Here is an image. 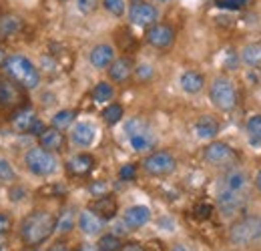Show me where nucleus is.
Instances as JSON below:
<instances>
[{
  "label": "nucleus",
  "instance_id": "nucleus-1",
  "mask_svg": "<svg viewBox=\"0 0 261 251\" xmlns=\"http://www.w3.org/2000/svg\"><path fill=\"white\" fill-rule=\"evenodd\" d=\"M55 227H57V219L48 211H34L22 221L20 235L27 245H40L55 233Z\"/></svg>",
  "mask_w": 261,
  "mask_h": 251
},
{
  "label": "nucleus",
  "instance_id": "nucleus-2",
  "mask_svg": "<svg viewBox=\"0 0 261 251\" xmlns=\"http://www.w3.org/2000/svg\"><path fill=\"white\" fill-rule=\"evenodd\" d=\"M4 70H6V77H10L22 89L33 91V89H36L40 85V70L24 55H12V57H8L6 63H4Z\"/></svg>",
  "mask_w": 261,
  "mask_h": 251
},
{
  "label": "nucleus",
  "instance_id": "nucleus-3",
  "mask_svg": "<svg viewBox=\"0 0 261 251\" xmlns=\"http://www.w3.org/2000/svg\"><path fill=\"white\" fill-rule=\"evenodd\" d=\"M229 241L237 247H247L261 241V215H247L235 221L229 229Z\"/></svg>",
  "mask_w": 261,
  "mask_h": 251
},
{
  "label": "nucleus",
  "instance_id": "nucleus-4",
  "mask_svg": "<svg viewBox=\"0 0 261 251\" xmlns=\"http://www.w3.org/2000/svg\"><path fill=\"white\" fill-rule=\"evenodd\" d=\"M24 165L33 175H38V177H48L59 169V161L55 157V153L44 147L29 149L24 155Z\"/></svg>",
  "mask_w": 261,
  "mask_h": 251
},
{
  "label": "nucleus",
  "instance_id": "nucleus-5",
  "mask_svg": "<svg viewBox=\"0 0 261 251\" xmlns=\"http://www.w3.org/2000/svg\"><path fill=\"white\" fill-rule=\"evenodd\" d=\"M209 96H211V103L219 109V111H233L235 105H237V91L233 87V83L229 81L227 77H217L213 83H211V89H209Z\"/></svg>",
  "mask_w": 261,
  "mask_h": 251
},
{
  "label": "nucleus",
  "instance_id": "nucleus-6",
  "mask_svg": "<svg viewBox=\"0 0 261 251\" xmlns=\"http://www.w3.org/2000/svg\"><path fill=\"white\" fill-rule=\"evenodd\" d=\"M203 159L213 167H233L237 163V151L227 143H211L205 147Z\"/></svg>",
  "mask_w": 261,
  "mask_h": 251
},
{
  "label": "nucleus",
  "instance_id": "nucleus-7",
  "mask_svg": "<svg viewBox=\"0 0 261 251\" xmlns=\"http://www.w3.org/2000/svg\"><path fill=\"white\" fill-rule=\"evenodd\" d=\"M247 199H249L247 191H231V189L221 187L217 193V205L225 217H231L237 211H241L247 205Z\"/></svg>",
  "mask_w": 261,
  "mask_h": 251
},
{
  "label": "nucleus",
  "instance_id": "nucleus-8",
  "mask_svg": "<svg viewBox=\"0 0 261 251\" xmlns=\"http://www.w3.org/2000/svg\"><path fill=\"white\" fill-rule=\"evenodd\" d=\"M177 167V161L171 153L167 151H157V153H151L149 157H145L143 161V169L149 173V175H155V177H165V175H171Z\"/></svg>",
  "mask_w": 261,
  "mask_h": 251
},
{
  "label": "nucleus",
  "instance_id": "nucleus-9",
  "mask_svg": "<svg viewBox=\"0 0 261 251\" xmlns=\"http://www.w3.org/2000/svg\"><path fill=\"white\" fill-rule=\"evenodd\" d=\"M129 20L135 27L149 29V27L157 24L159 10L155 4H149V2H133V6L129 8Z\"/></svg>",
  "mask_w": 261,
  "mask_h": 251
},
{
  "label": "nucleus",
  "instance_id": "nucleus-10",
  "mask_svg": "<svg viewBox=\"0 0 261 251\" xmlns=\"http://www.w3.org/2000/svg\"><path fill=\"white\" fill-rule=\"evenodd\" d=\"M147 42L151 46L159 48V51H167L175 42V31H173V27L161 24V22L149 27V31H147Z\"/></svg>",
  "mask_w": 261,
  "mask_h": 251
},
{
  "label": "nucleus",
  "instance_id": "nucleus-11",
  "mask_svg": "<svg viewBox=\"0 0 261 251\" xmlns=\"http://www.w3.org/2000/svg\"><path fill=\"white\" fill-rule=\"evenodd\" d=\"M22 103L20 85H16L10 77H0V107L12 109Z\"/></svg>",
  "mask_w": 261,
  "mask_h": 251
},
{
  "label": "nucleus",
  "instance_id": "nucleus-12",
  "mask_svg": "<svg viewBox=\"0 0 261 251\" xmlns=\"http://www.w3.org/2000/svg\"><path fill=\"white\" fill-rule=\"evenodd\" d=\"M95 137H97V129H95L93 123H89V121L76 123V125L72 127V131H70V141L76 147H81V149L91 147L93 141H95Z\"/></svg>",
  "mask_w": 261,
  "mask_h": 251
},
{
  "label": "nucleus",
  "instance_id": "nucleus-13",
  "mask_svg": "<svg viewBox=\"0 0 261 251\" xmlns=\"http://www.w3.org/2000/svg\"><path fill=\"white\" fill-rule=\"evenodd\" d=\"M79 229L85 233V235H98L105 227V219H100L95 211H81L79 213V221H76Z\"/></svg>",
  "mask_w": 261,
  "mask_h": 251
},
{
  "label": "nucleus",
  "instance_id": "nucleus-14",
  "mask_svg": "<svg viewBox=\"0 0 261 251\" xmlns=\"http://www.w3.org/2000/svg\"><path fill=\"white\" fill-rule=\"evenodd\" d=\"M123 221L129 225V229H139L151 221V209L145 205H133L125 211Z\"/></svg>",
  "mask_w": 261,
  "mask_h": 251
},
{
  "label": "nucleus",
  "instance_id": "nucleus-15",
  "mask_svg": "<svg viewBox=\"0 0 261 251\" xmlns=\"http://www.w3.org/2000/svg\"><path fill=\"white\" fill-rule=\"evenodd\" d=\"M91 64L97 68V70H102V68H109L111 63L115 61V48L111 44H97L93 51H91Z\"/></svg>",
  "mask_w": 261,
  "mask_h": 251
},
{
  "label": "nucleus",
  "instance_id": "nucleus-16",
  "mask_svg": "<svg viewBox=\"0 0 261 251\" xmlns=\"http://www.w3.org/2000/svg\"><path fill=\"white\" fill-rule=\"evenodd\" d=\"M247 183H249L247 173L243 169H237V167L229 169L221 179V187L231 189V191H247Z\"/></svg>",
  "mask_w": 261,
  "mask_h": 251
},
{
  "label": "nucleus",
  "instance_id": "nucleus-17",
  "mask_svg": "<svg viewBox=\"0 0 261 251\" xmlns=\"http://www.w3.org/2000/svg\"><path fill=\"white\" fill-rule=\"evenodd\" d=\"M129 143H130V147H133V151H137V153H145V151H151V149L155 147L157 137H155V133L151 131V127H145L141 133H137V135L129 137Z\"/></svg>",
  "mask_w": 261,
  "mask_h": 251
},
{
  "label": "nucleus",
  "instance_id": "nucleus-18",
  "mask_svg": "<svg viewBox=\"0 0 261 251\" xmlns=\"http://www.w3.org/2000/svg\"><path fill=\"white\" fill-rule=\"evenodd\" d=\"M93 167H95V159L91 157V155H87V153H83V155H74L72 159H68V163H66L68 173L74 175V177L89 175V173L93 171Z\"/></svg>",
  "mask_w": 261,
  "mask_h": 251
},
{
  "label": "nucleus",
  "instance_id": "nucleus-19",
  "mask_svg": "<svg viewBox=\"0 0 261 251\" xmlns=\"http://www.w3.org/2000/svg\"><path fill=\"white\" fill-rule=\"evenodd\" d=\"M40 139V147L48 149V151H61L65 147V135L61 129L53 127V129H44V133L38 137Z\"/></svg>",
  "mask_w": 261,
  "mask_h": 251
},
{
  "label": "nucleus",
  "instance_id": "nucleus-20",
  "mask_svg": "<svg viewBox=\"0 0 261 251\" xmlns=\"http://www.w3.org/2000/svg\"><path fill=\"white\" fill-rule=\"evenodd\" d=\"M219 133V123L217 119L209 117V115H203L199 117L195 123V135L203 141H209V139H215Z\"/></svg>",
  "mask_w": 261,
  "mask_h": 251
},
{
  "label": "nucleus",
  "instance_id": "nucleus-21",
  "mask_svg": "<svg viewBox=\"0 0 261 251\" xmlns=\"http://www.w3.org/2000/svg\"><path fill=\"white\" fill-rule=\"evenodd\" d=\"M130 74H133V64L125 57L123 59H115L109 66V77L115 83H127L130 79Z\"/></svg>",
  "mask_w": 261,
  "mask_h": 251
},
{
  "label": "nucleus",
  "instance_id": "nucleus-22",
  "mask_svg": "<svg viewBox=\"0 0 261 251\" xmlns=\"http://www.w3.org/2000/svg\"><path fill=\"white\" fill-rule=\"evenodd\" d=\"M179 83H181V89H183L185 93L197 94L201 89H203L205 79H203V74H201V72H197V70H187V72H183V74H181Z\"/></svg>",
  "mask_w": 261,
  "mask_h": 251
},
{
  "label": "nucleus",
  "instance_id": "nucleus-23",
  "mask_svg": "<svg viewBox=\"0 0 261 251\" xmlns=\"http://www.w3.org/2000/svg\"><path fill=\"white\" fill-rule=\"evenodd\" d=\"M22 20L16 14H2L0 16V38H10L22 31Z\"/></svg>",
  "mask_w": 261,
  "mask_h": 251
},
{
  "label": "nucleus",
  "instance_id": "nucleus-24",
  "mask_svg": "<svg viewBox=\"0 0 261 251\" xmlns=\"http://www.w3.org/2000/svg\"><path fill=\"white\" fill-rule=\"evenodd\" d=\"M93 211L97 213L100 219L105 221L113 219L117 215V201L113 197H109V195L98 197L97 201H95V205H93Z\"/></svg>",
  "mask_w": 261,
  "mask_h": 251
},
{
  "label": "nucleus",
  "instance_id": "nucleus-25",
  "mask_svg": "<svg viewBox=\"0 0 261 251\" xmlns=\"http://www.w3.org/2000/svg\"><path fill=\"white\" fill-rule=\"evenodd\" d=\"M34 121H36V115H34L33 109H20L12 117V127L18 133H29L31 127L34 125Z\"/></svg>",
  "mask_w": 261,
  "mask_h": 251
},
{
  "label": "nucleus",
  "instance_id": "nucleus-26",
  "mask_svg": "<svg viewBox=\"0 0 261 251\" xmlns=\"http://www.w3.org/2000/svg\"><path fill=\"white\" fill-rule=\"evenodd\" d=\"M241 61L245 66L249 68H257L261 66V44H249L243 48V55H241Z\"/></svg>",
  "mask_w": 261,
  "mask_h": 251
},
{
  "label": "nucleus",
  "instance_id": "nucleus-27",
  "mask_svg": "<svg viewBox=\"0 0 261 251\" xmlns=\"http://www.w3.org/2000/svg\"><path fill=\"white\" fill-rule=\"evenodd\" d=\"M247 133L251 147H261V115H255L247 121Z\"/></svg>",
  "mask_w": 261,
  "mask_h": 251
},
{
  "label": "nucleus",
  "instance_id": "nucleus-28",
  "mask_svg": "<svg viewBox=\"0 0 261 251\" xmlns=\"http://www.w3.org/2000/svg\"><path fill=\"white\" fill-rule=\"evenodd\" d=\"M123 247L121 245V237L119 235H115V233H107V235H102L100 239H98V251H119Z\"/></svg>",
  "mask_w": 261,
  "mask_h": 251
},
{
  "label": "nucleus",
  "instance_id": "nucleus-29",
  "mask_svg": "<svg viewBox=\"0 0 261 251\" xmlns=\"http://www.w3.org/2000/svg\"><path fill=\"white\" fill-rule=\"evenodd\" d=\"M74 117H76V113L74 111H59L55 117H53V127H57V129H68V127L74 123Z\"/></svg>",
  "mask_w": 261,
  "mask_h": 251
},
{
  "label": "nucleus",
  "instance_id": "nucleus-30",
  "mask_svg": "<svg viewBox=\"0 0 261 251\" xmlns=\"http://www.w3.org/2000/svg\"><path fill=\"white\" fill-rule=\"evenodd\" d=\"M76 225V221H74V213L70 211V209H66L65 213L57 219V227H55V231L57 233H68V231H72V227Z\"/></svg>",
  "mask_w": 261,
  "mask_h": 251
},
{
  "label": "nucleus",
  "instance_id": "nucleus-31",
  "mask_svg": "<svg viewBox=\"0 0 261 251\" xmlns=\"http://www.w3.org/2000/svg\"><path fill=\"white\" fill-rule=\"evenodd\" d=\"M113 96H115V89L109 83H98L95 87V91H93V98L97 103H109Z\"/></svg>",
  "mask_w": 261,
  "mask_h": 251
},
{
  "label": "nucleus",
  "instance_id": "nucleus-32",
  "mask_svg": "<svg viewBox=\"0 0 261 251\" xmlns=\"http://www.w3.org/2000/svg\"><path fill=\"white\" fill-rule=\"evenodd\" d=\"M102 119L109 123V125H117L121 119H123V107L121 105H109L105 111H102Z\"/></svg>",
  "mask_w": 261,
  "mask_h": 251
},
{
  "label": "nucleus",
  "instance_id": "nucleus-33",
  "mask_svg": "<svg viewBox=\"0 0 261 251\" xmlns=\"http://www.w3.org/2000/svg\"><path fill=\"white\" fill-rule=\"evenodd\" d=\"M102 6H105L107 12H111V14L117 16V18L125 16V12H127V4H125V0H102Z\"/></svg>",
  "mask_w": 261,
  "mask_h": 251
},
{
  "label": "nucleus",
  "instance_id": "nucleus-34",
  "mask_svg": "<svg viewBox=\"0 0 261 251\" xmlns=\"http://www.w3.org/2000/svg\"><path fill=\"white\" fill-rule=\"evenodd\" d=\"M16 179V173L12 169V165L6 161V159H0V181L4 183H12Z\"/></svg>",
  "mask_w": 261,
  "mask_h": 251
},
{
  "label": "nucleus",
  "instance_id": "nucleus-35",
  "mask_svg": "<svg viewBox=\"0 0 261 251\" xmlns=\"http://www.w3.org/2000/svg\"><path fill=\"white\" fill-rule=\"evenodd\" d=\"M145 127H149V125H147V123H145L143 119L135 117V119H129V121L125 123V129H123V131H125V135H127V137H133V135L141 133V131H143Z\"/></svg>",
  "mask_w": 261,
  "mask_h": 251
},
{
  "label": "nucleus",
  "instance_id": "nucleus-36",
  "mask_svg": "<svg viewBox=\"0 0 261 251\" xmlns=\"http://www.w3.org/2000/svg\"><path fill=\"white\" fill-rule=\"evenodd\" d=\"M153 74H155V70H153V66L147 63H141L137 68H135V77H137V81H151L153 79Z\"/></svg>",
  "mask_w": 261,
  "mask_h": 251
},
{
  "label": "nucleus",
  "instance_id": "nucleus-37",
  "mask_svg": "<svg viewBox=\"0 0 261 251\" xmlns=\"http://www.w3.org/2000/svg\"><path fill=\"white\" fill-rule=\"evenodd\" d=\"M215 4L225 10H241L249 4V0H215Z\"/></svg>",
  "mask_w": 261,
  "mask_h": 251
},
{
  "label": "nucleus",
  "instance_id": "nucleus-38",
  "mask_svg": "<svg viewBox=\"0 0 261 251\" xmlns=\"http://www.w3.org/2000/svg\"><path fill=\"white\" fill-rule=\"evenodd\" d=\"M239 61H241V57L233 51V48H229L227 53H225V59H223V64H225V68L227 70H237V66H239Z\"/></svg>",
  "mask_w": 261,
  "mask_h": 251
},
{
  "label": "nucleus",
  "instance_id": "nucleus-39",
  "mask_svg": "<svg viewBox=\"0 0 261 251\" xmlns=\"http://www.w3.org/2000/svg\"><path fill=\"white\" fill-rule=\"evenodd\" d=\"M98 6V0H76V8L81 14H91Z\"/></svg>",
  "mask_w": 261,
  "mask_h": 251
},
{
  "label": "nucleus",
  "instance_id": "nucleus-40",
  "mask_svg": "<svg viewBox=\"0 0 261 251\" xmlns=\"http://www.w3.org/2000/svg\"><path fill=\"white\" fill-rule=\"evenodd\" d=\"M89 191H91L93 197H105V195L109 193V185H107L105 181H95V183L89 187Z\"/></svg>",
  "mask_w": 261,
  "mask_h": 251
},
{
  "label": "nucleus",
  "instance_id": "nucleus-41",
  "mask_svg": "<svg viewBox=\"0 0 261 251\" xmlns=\"http://www.w3.org/2000/svg\"><path fill=\"white\" fill-rule=\"evenodd\" d=\"M211 211H213V207H211L209 203H201V205H197L195 207L193 215H195L197 219H207V217L211 215Z\"/></svg>",
  "mask_w": 261,
  "mask_h": 251
},
{
  "label": "nucleus",
  "instance_id": "nucleus-42",
  "mask_svg": "<svg viewBox=\"0 0 261 251\" xmlns=\"http://www.w3.org/2000/svg\"><path fill=\"white\" fill-rule=\"evenodd\" d=\"M121 179L123 181H130V179H135L137 177V167L135 165H125V167H121Z\"/></svg>",
  "mask_w": 261,
  "mask_h": 251
},
{
  "label": "nucleus",
  "instance_id": "nucleus-43",
  "mask_svg": "<svg viewBox=\"0 0 261 251\" xmlns=\"http://www.w3.org/2000/svg\"><path fill=\"white\" fill-rule=\"evenodd\" d=\"M44 129H46V127H44V123L36 119V121H34V125L31 127V131H29V133H31V135H34V137H40V135L44 133Z\"/></svg>",
  "mask_w": 261,
  "mask_h": 251
},
{
  "label": "nucleus",
  "instance_id": "nucleus-44",
  "mask_svg": "<svg viewBox=\"0 0 261 251\" xmlns=\"http://www.w3.org/2000/svg\"><path fill=\"white\" fill-rule=\"evenodd\" d=\"M24 197H27V191L22 187H14L10 191V199H12V201H20V199H24Z\"/></svg>",
  "mask_w": 261,
  "mask_h": 251
},
{
  "label": "nucleus",
  "instance_id": "nucleus-45",
  "mask_svg": "<svg viewBox=\"0 0 261 251\" xmlns=\"http://www.w3.org/2000/svg\"><path fill=\"white\" fill-rule=\"evenodd\" d=\"M40 63H42V68H44V70H48V72H53V70L57 68V63H55L50 57H42V59H40Z\"/></svg>",
  "mask_w": 261,
  "mask_h": 251
},
{
  "label": "nucleus",
  "instance_id": "nucleus-46",
  "mask_svg": "<svg viewBox=\"0 0 261 251\" xmlns=\"http://www.w3.org/2000/svg\"><path fill=\"white\" fill-rule=\"evenodd\" d=\"M127 231H129V225H127L125 221L115 223V235H123V233H127Z\"/></svg>",
  "mask_w": 261,
  "mask_h": 251
},
{
  "label": "nucleus",
  "instance_id": "nucleus-47",
  "mask_svg": "<svg viewBox=\"0 0 261 251\" xmlns=\"http://www.w3.org/2000/svg\"><path fill=\"white\" fill-rule=\"evenodd\" d=\"M8 229H10V221H8L6 215L0 213V233H4V231H8Z\"/></svg>",
  "mask_w": 261,
  "mask_h": 251
},
{
  "label": "nucleus",
  "instance_id": "nucleus-48",
  "mask_svg": "<svg viewBox=\"0 0 261 251\" xmlns=\"http://www.w3.org/2000/svg\"><path fill=\"white\" fill-rule=\"evenodd\" d=\"M119 251H147V249L141 247V245H137V243H127V245H123Z\"/></svg>",
  "mask_w": 261,
  "mask_h": 251
},
{
  "label": "nucleus",
  "instance_id": "nucleus-49",
  "mask_svg": "<svg viewBox=\"0 0 261 251\" xmlns=\"http://www.w3.org/2000/svg\"><path fill=\"white\" fill-rule=\"evenodd\" d=\"M50 251H70V249H68L66 245H63V243H57V245L50 247Z\"/></svg>",
  "mask_w": 261,
  "mask_h": 251
},
{
  "label": "nucleus",
  "instance_id": "nucleus-50",
  "mask_svg": "<svg viewBox=\"0 0 261 251\" xmlns=\"http://www.w3.org/2000/svg\"><path fill=\"white\" fill-rule=\"evenodd\" d=\"M6 59H8V57H6V53H4V48L0 46V66H4V63H6Z\"/></svg>",
  "mask_w": 261,
  "mask_h": 251
},
{
  "label": "nucleus",
  "instance_id": "nucleus-51",
  "mask_svg": "<svg viewBox=\"0 0 261 251\" xmlns=\"http://www.w3.org/2000/svg\"><path fill=\"white\" fill-rule=\"evenodd\" d=\"M255 185H257V189H259V193H261V171H257V177H255Z\"/></svg>",
  "mask_w": 261,
  "mask_h": 251
},
{
  "label": "nucleus",
  "instance_id": "nucleus-52",
  "mask_svg": "<svg viewBox=\"0 0 261 251\" xmlns=\"http://www.w3.org/2000/svg\"><path fill=\"white\" fill-rule=\"evenodd\" d=\"M79 251H98V249H97V247H93V245H83Z\"/></svg>",
  "mask_w": 261,
  "mask_h": 251
},
{
  "label": "nucleus",
  "instance_id": "nucleus-53",
  "mask_svg": "<svg viewBox=\"0 0 261 251\" xmlns=\"http://www.w3.org/2000/svg\"><path fill=\"white\" fill-rule=\"evenodd\" d=\"M171 251H187V249H185L183 245H177V247H173V249H171Z\"/></svg>",
  "mask_w": 261,
  "mask_h": 251
},
{
  "label": "nucleus",
  "instance_id": "nucleus-54",
  "mask_svg": "<svg viewBox=\"0 0 261 251\" xmlns=\"http://www.w3.org/2000/svg\"><path fill=\"white\" fill-rule=\"evenodd\" d=\"M159 4H167V2H171V0H157Z\"/></svg>",
  "mask_w": 261,
  "mask_h": 251
},
{
  "label": "nucleus",
  "instance_id": "nucleus-55",
  "mask_svg": "<svg viewBox=\"0 0 261 251\" xmlns=\"http://www.w3.org/2000/svg\"><path fill=\"white\" fill-rule=\"evenodd\" d=\"M133 2H143V0H133Z\"/></svg>",
  "mask_w": 261,
  "mask_h": 251
}]
</instances>
